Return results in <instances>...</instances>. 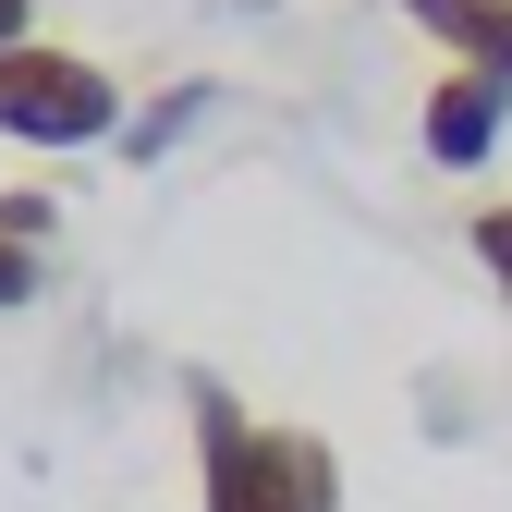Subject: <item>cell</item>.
Masks as SVG:
<instances>
[{
    "label": "cell",
    "instance_id": "cell-1",
    "mask_svg": "<svg viewBox=\"0 0 512 512\" xmlns=\"http://www.w3.org/2000/svg\"><path fill=\"white\" fill-rule=\"evenodd\" d=\"M196 512H342V452L317 427H256L196 378Z\"/></svg>",
    "mask_w": 512,
    "mask_h": 512
},
{
    "label": "cell",
    "instance_id": "cell-2",
    "mask_svg": "<svg viewBox=\"0 0 512 512\" xmlns=\"http://www.w3.org/2000/svg\"><path fill=\"white\" fill-rule=\"evenodd\" d=\"M0 135L13 147H110L122 135V74L98 49L74 37H25V49H0Z\"/></svg>",
    "mask_w": 512,
    "mask_h": 512
},
{
    "label": "cell",
    "instance_id": "cell-3",
    "mask_svg": "<svg viewBox=\"0 0 512 512\" xmlns=\"http://www.w3.org/2000/svg\"><path fill=\"white\" fill-rule=\"evenodd\" d=\"M500 135H512V86H500V74H464V61H439V86H427V110H415V147H427L439 171H488Z\"/></svg>",
    "mask_w": 512,
    "mask_h": 512
},
{
    "label": "cell",
    "instance_id": "cell-4",
    "mask_svg": "<svg viewBox=\"0 0 512 512\" xmlns=\"http://www.w3.org/2000/svg\"><path fill=\"white\" fill-rule=\"evenodd\" d=\"M403 13H415V37H427L439 61L512 86V0H403Z\"/></svg>",
    "mask_w": 512,
    "mask_h": 512
},
{
    "label": "cell",
    "instance_id": "cell-5",
    "mask_svg": "<svg viewBox=\"0 0 512 512\" xmlns=\"http://www.w3.org/2000/svg\"><path fill=\"white\" fill-rule=\"evenodd\" d=\"M208 98H220L208 74H183L159 110H122V135H110V147H122V159H171V147H183V122H208Z\"/></svg>",
    "mask_w": 512,
    "mask_h": 512
},
{
    "label": "cell",
    "instance_id": "cell-6",
    "mask_svg": "<svg viewBox=\"0 0 512 512\" xmlns=\"http://www.w3.org/2000/svg\"><path fill=\"white\" fill-rule=\"evenodd\" d=\"M464 256H476V269H488V293L512 305V196H488V208L464 220Z\"/></svg>",
    "mask_w": 512,
    "mask_h": 512
},
{
    "label": "cell",
    "instance_id": "cell-7",
    "mask_svg": "<svg viewBox=\"0 0 512 512\" xmlns=\"http://www.w3.org/2000/svg\"><path fill=\"white\" fill-rule=\"evenodd\" d=\"M49 293V244H13V232H0V317H25Z\"/></svg>",
    "mask_w": 512,
    "mask_h": 512
},
{
    "label": "cell",
    "instance_id": "cell-8",
    "mask_svg": "<svg viewBox=\"0 0 512 512\" xmlns=\"http://www.w3.org/2000/svg\"><path fill=\"white\" fill-rule=\"evenodd\" d=\"M0 232H13V244H49L61 232V196H49V183H0Z\"/></svg>",
    "mask_w": 512,
    "mask_h": 512
},
{
    "label": "cell",
    "instance_id": "cell-9",
    "mask_svg": "<svg viewBox=\"0 0 512 512\" xmlns=\"http://www.w3.org/2000/svg\"><path fill=\"white\" fill-rule=\"evenodd\" d=\"M25 37H49V25H37V0H0V49H25Z\"/></svg>",
    "mask_w": 512,
    "mask_h": 512
}]
</instances>
